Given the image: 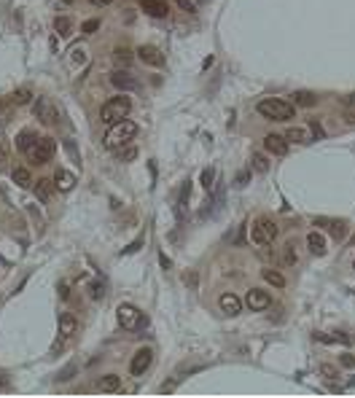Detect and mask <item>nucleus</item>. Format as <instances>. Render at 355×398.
Instances as JSON below:
<instances>
[{"label":"nucleus","instance_id":"obj_15","mask_svg":"<svg viewBox=\"0 0 355 398\" xmlns=\"http://www.w3.org/2000/svg\"><path fill=\"white\" fill-rule=\"evenodd\" d=\"M35 143H38V135L33 129H22L16 135V151L25 153V156H30V151L35 148Z\"/></svg>","mask_w":355,"mask_h":398},{"label":"nucleus","instance_id":"obj_40","mask_svg":"<svg viewBox=\"0 0 355 398\" xmlns=\"http://www.w3.org/2000/svg\"><path fill=\"white\" fill-rule=\"evenodd\" d=\"M248 175H250V172H248V170H242V172H239V175L234 178V186H239V188L248 186Z\"/></svg>","mask_w":355,"mask_h":398},{"label":"nucleus","instance_id":"obj_48","mask_svg":"<svg viewBox=\"0 0 355 398\" xmlns=\"http://www.w3.org/2000/svg\"><path fill=\"white\" fill-rule=\"evenodd\" d=\"M6 159V153H3V143H0V162H3Z\"/></svg>","mask_w":355,"mask_h":398},{"label":"nucleus","instance_id":"obj_25","mask_svg":"<svg viewBox=\"0 0 355 398\" xmlns=\"http://www.w3.org/2000/svg\"><path fill=\"white\" fill-rule=\"evenodd\" d=\"M14 183L22 186V188L33 186V175H30V170H25V167H16V170H14Z\"/></svg>","mask_w":355,"mask_h":398},{"label":"nucleus","instance_id":"obj_49","mask_svg":"<svg viewBox=\"0 0 355 398\" xmlns=\"http://www.w3.org/2000/svg\"><path fill=\"white\" fill-rule=\"evenodd\" d=\"M62 3H73V0H62Z\"/></svg>","mask_w":355,"mask_h":398},{"label":"nucleus","instance_id":"obj_7","mask_svg":"<svg viewBox=\"0 0 355 398\" xmlns=\"http://www.w3.org/2000/svg\"><path fill=\"white\" fill-rule=\"evenodd\" d=\"M54 153H57V143L51 140V138H38L35 143V148L30 151V159H33L35 164H46L54 159Z\"/></svg>","mask_w":355,"mask_h":398},{"label":"nucleus","instance_id":"obj_8","mask_svg":"<svg viewBox=\"0 0 355 398\" xmlns=\"http://www.w3.org/2000/svg\"><path fill=\"white\" fill-rule=\"evenodd\" d=\"M245 304L253 309V312H264L272 307V296H269L267 291H258V288H250L248 296H245Z\"/></svg>","mask_w":355,"mask_h":398},{"label":"nucleus","instance_id":"obj_10","mask_svg":"<svg viewBox=\"0 0 355 398\" xmlns=\"http://www.w3.org/2000/svg\"><path fill=\"white\" fill-rule=\"evenodd\" d=\"M110 83L116 89H124V92H138L140 89V81L135 76H129L127 70H113L110 73Z\"/></svg>","mask_w":355,"mask_h":398},{"label":"nucleus","instance_id":"obj_5","mask_svg":"<svg viewBox=\"0 0 355 398\" xmlns=\"http://www.w3.org/2000/svg\"><path fill=\"white\" fill-rule=\"evenodd\" d=\"M35 119L43 121V124H59L62 113H59L57 102L51 100V97H38L35 100Z\"/></svg>","mask_w":355,"mask_h":398},{"label":"nucleus","instance_id":"obj_19","mask_svg":"<svg viewBox=\"0 0 355 398\" xmlns=\"http://www.w3.org/2000/svg\"><path fill=\"white\" fill-rule=\"evenodd\" d=\"M51 183H54L59 191H70V188L76 186V175L68 172V170H57V172H54V181H51Z\"/></svg>","mask_w":355,"mask_h":398},{"label":"nucleus","instance_id":"obj_13","mask_svg":"<svg viewBox=\"0 0 355 398\" xmlns=\"http://www.w3.org/2000/svg\"><path fill=\"white\" fill-rule=\"evenodd\" d=\"M138 57H140V62H145V65H151V68H162L164 65V54L156 46H140Z\"/></svg>","mask_w":355,"mask_h":398},{"label":"nucleus","instance_id":"obj_37","mask_svg":"<svg viewBox=\"0 0 355 398\" xmlns=\"http://www.w3.org/2000/svg\"><path fill=\"white\" fill-rule=\"evenodd\" d=\"M175 3H178V8H183L186 14H194L196 11V6L191 3V0H175Z\"/></svg>","mask_w":355,"mask_h":398},{"label":"nucleus","instance_id":"obj_2","mask_svg":"<svg viewBox=\"0 0 355 398\" xmlns=\"http://www.w3.org/2000/svg\"><path fill=\"white\" fill-rule=\"evenodd\" d=\"M256 110L261 113L264 119L269 121H291L294 119V105L285 100H277V97H267V100H261Z\"/></svg>","mask_w":355,"mask_h":398},{"label":"nucleus","instance_id":"obj_11","mask_svg":"<svg viewBox=\"0 0 355 398\" xmlns=\"http://www.w3.org/2000/svg\"><path fill=\"white\" fill-rule=\"evenodd\" d=\"M218 307H221V312L224 315H229V318H237L239 312H242V301H239V296L237 293H221V299H218Z\"/></svg>","mask_w":355,"mask_h":398},{"label":"nucleus","instance_id":"obj_38","mask_svg":"<svg viewBox=\"0 0 355 398\" xmlns=\"http://www.w3.org/2000/svg\"><path fill=\"white\" fill-rule=\"evenodd\" d=\"M320 374L326 377V380H334V377H337V369H334V366H328V363H323V366H320Z\"/></svg>","mask_w":355,"mask_h":398},{"label":"nucleus","instance_id":"obj_14","mask_svg":"<svg viewBox=\"0 0 355 398\" xmlns=\"http://www.w3.org/2000/svg\"><path fill=\"white\" fill-rule=\"evenodd\" d=\"M264 148H267V153H272V156H285L288 153V140L283 138V135H267V138H264Z\"/></svg>","mask_w":355,"mask_h":398},{"label":"nucleus","instance_id":"obj_9","mask_svg":"<svg viewBox=\"0 0 355 398\" xmlns=\"http://www.w3.org/2000/svg\"><path fill=\"white\" fill-rule=\"evenodd\" d=\"M151 363H153V350H151V347H143V350L135 352V358H132V363H129V371H132L135 377H143L145 371H148Z\"/></svg>","mask_w":355,"mask_h":398},{"label":"nucleus","instance_id":"obj_39","mask_svg":"<svg viewBox=\"0 0 355 398\" xmlns=\"http://www.w3.org/2000/svg\"><path fill=\"white\" fill-rule=\"evenodd\" d=\"M339 363L344 366V369H355V355H342Z\"/></svg>","mask_w":355,"mask_h":398},{"label":"nucleus","instance_id":"obj_33","mask_svg":"<svg viewBox=\"0 0 355 398\" xmlns=\"http://www.w3.org/2000/svg\"><path fill=\"white\" fill-rule=\"evenodd\" d=\"M95 30H100V19H89V22L81 25V33H83V35H92Z\"/></svg>","mask_w":355,"mask_h":398},{"label":"nucleus","instance_id":"obj_27","mask_svg":"<svg viewBox=\"0 0 355 398\" xmlns=\"http://www.w3.org/2000/svg\"><path fill=\"white\" fill-rule=\"evenodd\" d=\"M250 164H253V170H256L258 175H267V172H269V162H267V156H264V153H253Z\"/></svg>","mask_w":355,"mask_h":398},{"label":"nucleus","instance_id":"obj_31","mask_svg":"<svg viewBox=\"0 0 355 398\" xmlns=\"http://www.w3.org/2000/svg\"><path fill=\"white\" fill-rule=\"evenodd\" d=\"M30 100H33L30 89H19V92H14V105H27Z\"/></svg>","mask_w":355,"mask_h":398},{"label":"nucleus","instance_id":"obj_20","mask_svg":"<svg viewBox=\"0 0 355 398\" xmlns=\"http://www.w3.org/2000/svg\"><path fill=\"white\" fill-rule=\"evenodd\" d=\"M97 390L100 393H113V390H121V380L116 374H105L97 380Z\"/></svg>","mask_w":355,"mask_h":398},{"label":"nucleus","instance_id":"obj_47","mask_svg":"<svg viewBox=\"0 0 355 398\" xmlns=\"http://www.w3.org/2000/svg\"><path fill=\"white\" fill-rule=\"evenodd\" d=\"M95 6H108V3H113V0H92Z\"/></svg>","mask_w":355,"mask_h":398},{"label":"nucleus","instance_id":"obj_12","mask_svg":"<svg viewBox=\"0 0 355 398\" xmlns=\"http://www.w3.org/2000/svg\"><path fill=\"white\" fill-rule=\"evenodd\" d=\"M78 334V320L70 315V312H65V315H59V339H57V347L62 342H68L73 339Z\"/></svg>","mask_w":355,"mask_h":398},{"label":"nucleus","instance_id":"obj_41","mask_svg":"<svg viewBox=\"0 0 355 398\" xmlns=\"http://www.w3.org/2000/svg\"><path fill=\"white\" fill-rule=\"evenodd\" d=\"M73 62H78V65H81V62H86V51L76 49V51H73Z\"/></svg>","mask_w":355,"mask_h":398},{"label":"nucleus","instance_id":"obj_50","mask_svg":"<svg viewBox=\"0 0 355 398\" xmlns=\"http://www.w3.org/2000/svg\"><path fill=\"white\" fill-rule=\"evenodd\" d=\"M352 245H355V237H352Z\"/></svg>","mask_w":355,"mask_h":398},{"label":"nucleus","instance_id":"obj_24","mask_svg":"<svg viewBox=\"0 0 355 398\" xmlns=\"http://www.w3.org/2000/svg\"><path fill=\"white\" fill-rule=\"evenodd\" d=\"M261 277H264L269 285H275V288H283L285 285V277L280 275L277 269H261Z\"/></svg>","mask_w":355,"mask_h":398},{"label":"nucleus","instance_id":"obj_29","mask_svg":"<svg viewBox=\"0 0 355 398\" xmlns=\"http://www.w3.org/2000/svg\"><path fill=\"white\" fill-rule=\"evenodd\" d=\"M135 156H138V148H135V145H129V143L119 148V162H132Z\"/></svg>","mask_w":355,"mask_h":398},{"label":"nucleus","instance_id":"obj_18","mask_svg":"<svg viewBox=\"0 0 355 398\" xmlns=\"http://www.w3.org/2000/svg\"><path fill=\"white\" fill-rule=\"evenodd\" d=\"M140 8L148 16H156V19H164L167 16V3H164V0H143Z\"/></svg>","mask_w":355,"mask_h":398},{"label":"nucleus","instance_id":"obj_17","mask_svg":"<svg viewBox=\"0 0 355 398\" xmlns=\"http://www.w3.org/2000/svg\"><path fill=\"white\" fill-rule=\"evenodd\" d=\"M307 248L312 256H326V237L320 232H309L307 234Z\"/></svg>","mask_w":355,"mask_h":398},{"label":"nucleus","instance_id":"obj_26","mask_svg":"<svg viewBox=\"0 0 355 398\" xmlns=\"http://www.w3.org/2000/svg\"><path fill=\"white\" fill-rule=\"evenodd\" d=\"M33 186H35V194H38L40 202H49V199H51V183L46 181V178H43V181H38V183H33Z\"/></svg>","mask_w":355,"mask_h":398},{"label":"nucleus","instance_id":"obj_3","mask_svg":"<svg viewBox=\"0 0 355 398\" xmlns=\"http://www.w3.org/2000/svg\"><path fill=\"white\" fill-rule=\"evenodd\" d=\"M129 110H132V100L124 97V94H119V97H110L105 105H102L100 119L105 121V124H116V121H121V119H127Z\"/></svg>","mask_w":355,"mask_h":398},{"label":"nucleus","instance_id":"obj_32","mask_svg":"<svg viewBox=\"0 0 355 398\" xmlns=\"http://www.w3.org/2000/svg\"><path fill=\"white\" fill-rule=\"evenodd\" d=\"M89 296L92 299H102V296H105V285H102V282H89Z\"/></svg>","mask_w":355,"mask_h":398},{"label":"nucleus","instance_id":"obj_21","mask_svg":"<svg viewBox=\"0 0 355 398\" xmlns=\"http://www.w3.org/2000/svg\"><path fill=\"white\" fill-rule=\"evenodd\" d=\"M315 226H323V229H328V232L342 239L344 237V221H331V218H315Z\"/></svg>","mask_w":355,"mask_h":398},{"label":"nucleus","instance_id":"obj_34","mask_svg":"<svg viewBox=\"0 0 355 398\" xmlns=\"http://www.w3.org/2000/svg\"><path fill=\"white\" fill-rule=\"evenodd\" d=\"M213 178H215V170H213V167H207V170L202 172V186L207 188V191L213 188Z\"/></svg>","mask_w":355,"mask_h":398},{"label":"nucleus","instance_id":"obj_43","mask_svg":"<svg viewBox=\"0 0 355 398\" xmlns=\"http://www.w3.org/2000/svg\"><path fill=\"white\" fill-rule=\"evenodd\" d=\"M186 282H189L191 288H196V275H194V272H191V275H186Z\"/></svg>","mask_w":355,"mask_h":398},{"label":"nucleus","instance_id":"obj_16","mask_svg":"<svg viewBox=\"0 0 355 398\" xmlns=\"http://www.w3.org/2000/svg\"><path fill=\"white\" fill-rule=\"evenodd\" d=\"M283 138L288 140V143H299V145H307V143H312L315 138H312V132L309 129H304V127H291Z\"/></svg>","mask_w":355,"mask_h":398},{"label":"nucleus","instance_id":"obj_36","mask_svg":"<svg viewBox=\"0 0 355 398\" xmlns=\"http://www.w3.org/2000/svg\"><path fill=\"white\" fill-rule=\"evenodd\" d=\"M285 264H296V250H294V242L285 245Z\"/></svg>","mask_w":355,"mask_h":398},{"label":"nucleus","instance_id":"obj_46","mask_svg":"<svg viewBox=\"0 0 355 398\" xmlns=\"http://www.w3.org/2000/svg\"><path fill=\"white\" fill-rule=\"evenodd\" d=\"M172 387H175V382H167V385H162V393H170Z\"/></svg>","mask_w":355,"mask_h":398},{"label":"nucleus","instance_id":"obj_42","mask_svg":"<svg viewBox=\"0 0 355 398\" xmlns=\"http://www.w3.org/2000/svg\"><path fill=\"white\" fill-rule=\"evenodd\" d=\"M140 245H143V237H140V239H135V242H132L127 250H124V253H135V250H140Z\"/></svg>","mask_w":355,"mask_h":398},{"label":"nucleus","instance_id":"obj_35","mask_svg":"<svg viewBox=\"0 0 355 398\" xmlns=\"http://www.w3.org/2000/svg\"><path fill=\"white\" fill-rule=\"evenodd\" d=\"M116 62H121V65H129V62H132V51H129V49H116Z\"/></svg>","mask_w":355,"mask_h":398},{"label":"nucleus","instance_id":"obj_23","mask_svg":"<svg viewBox=\"0 0 355 398\" xmlns=\"http://www.w3.org/2000/svg\"><path fill=\"white\" fill-rule=\"evenodd\" d=\"M315 339L318 342H326V344H334V342H339V344H352V337L350 334H344V331H337V334H315Z\"/></svg>","mask_w":355,"mask_h":398},{"label":"nucleus","instance_id":"obj_30","mask_svg":"<svg viewBox=\"0 0 355 398\" xmlns=\"http://www.w3.org/2000/svg\"><path fill=\"white\" fill-rule=\"evenodd\" d=\"M65 151H68V156L73 159V164L81 167V153H78V148H76V140H65Z\"/></svg>","mask_w":355,"mask_h":398},{"label":"nucleus","instance_id":"obj_4","mask_svg":"<svg viewBox=\"0 0 355 398\" xmlns=\"http://www.w3.org/2000/svg\"><path fill=\"white\" fill-rule=\"evenodd\" d=\"M280 234V229L277 224L272 221V218H267V215H261L258 221L253 224V232H250V237H253V242L261 245V248H267V245H272L275 239Z\"/></svg>","mask_w":355,"mask_h":398},{"label":"nucleus","instance_id":"obj_22","mask_svg":"<svg viewBox=\"0 0 355 398\" xmlns=\"http://www.w3.org/2000/svg\"><path fill=\"white\" fill-rule=\"evenodd\" d=\"M294 105H299V108H315L318 105V94L301 89V92L294 94Z\"/></svg>","mask_w":355,"mask_h":398},{"label":"nucleus","instance_id":"obj_44","mask_svg":"<svg viewBox=\"0 0 355 398\" xmlns=\"http://www.w3.org/2000/svg\"><path fill=\"white\" fill-rule=\"evenodd\" d=\"M159 261H162V267H164V269H170V267H172V264H170V258H167V256H164V253H162V256H159Z\"/></svg>","mask_w":355,"mask_h":398},{"label":"nucleus","instance_id":"obj_1","mask_svg":"<svg viewBox=\"0 0 355 398\" xmlns=\"http://www.w3.org/2000/svg\"><path fill=\"white\" fill-rule=\"evenodd\" d=\"M135 138H138V124L121 119L116 124H108V132H105V138H102V145H105L108 151H119L121 145L132 143Z\"/></svg>","mask_w":355,"mask_h":398},{"label":"nucleus","instance_id":"obj_28","mask_svg":"<svg viewBox=\"0 0 355 398\" xmlns=\"http://www.w3.org/2000/svg\"><path fill=\"white\" fill-rule=\"evenodd\" d=\"M54 30L62 35V38H68L73 33V25H70V19L68 16H57V22H54Z\"/></svg>","mask_w":355,"mask_h":398},{"label":"nucleus","instance_id":"obj_45","mask_svg":"<svg viewBox=\"0 0 355 398\" xmlns=\"http://www.w3.org/2000/svg\"><path fill=\"white\" fill-rule=\"evenodd\" d=\"M344 102H347V108H355V92H352V94H350V97L344 100Z\"/></svg>","mask_w":355,"mask_h":398},{"label":"nucleus","instance_id":"obj_6","mask_svg":"<svg viewBox=\"0 0 355 398\" xmlns=\"http://www.w3.org/2000/svg\"><path fill=\"white\" fill-rule=\"evenodd\" d=\"M116 318L121 323V328H127V331H135V328H143L145 326L143 312L138 307H132V304H121L119 312H116Z\"/></svg>","mask_w":355,"mask_h":398}]
</instances>
